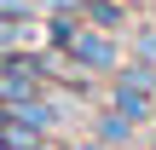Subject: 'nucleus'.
Listing matches in <instances>:
<instances>
[{
    "mask_svg": "<svg viewBox=\"0 0 156 150\" xmlns=\"http://www.w3.org/2000/svg\"><path fill=\"white\" fill-rule=\"evenodd\" d=\"M104 104L116 116H127L133 127H151L156 121V64H122L104 87Z\"/></svg>",
    "mask_w": 156,
    "mask_h": 150,
    "instance_id": "1",
    "label": "nucleus"
},
{
    "mask_svg": "<svg viewBox=\"0 0 156 150\" xmlns=\"http://www.w3.org/2000/svg\"><path fill=\"white\" fill-rule=\"evenodd\" d=\"M64 64H75L81 75H116L122 64H127V46H122V35H110V29H93V23H75V35L64 40V52H58Z\"/></svg>",
    "mask_w": 156,
    "mask_h": 150,
    "instance_id": "2",
    "label": "nucleus"
},
{
    "mask_svg": "<svg viewBox=\"0 0 156 150\" xmlns=\"http://www.w3.org/2000/svg\"><path fill=\"white\" fill-rule=\"evenodd\" d=\"M87 127H93V139H98L104 150H139V127H133L127 116H116L110 104H98Z\"/></svg>",
    "mask_w": 156,
    "mask_h": 150,
    "instance_id": "3",
    "label": "nucleus"
},
{
    "mask_svg": "<svg viewBox=\"0 0 156 150\" xmlns=\"http://www.w3.org/2000/svg\"><path fill=\"white\" fill-rule=\"evenodd\" d=\"M35 46H41V23H23V17H0V58L35 52Z\"/></svg>",
    "mask_w": 156,
    "mask_h": 150,
    "instance_id": "4",
    "label": "nucleus"
},
{
    "mask_svg": "<svg viewBox=\"0 0 156 150\" xmlns=\"http://www.w3.org/2000/svg\"><path fill=\"white\" fill-rule=\"evenodd\" d=\"M81 23L122 35V29H127V0H87V6H81Z\"/></svg>",
    "mask_w": 156,
    "mask_h": 150,
    "instance_id": "5",
    "label": "nucleus"
},
{
    "mask_svg": "<svg viewBox=\"0 0 156 150\" xmlns=\"http://www.w3.org/2000/svg\"><path fill=\"white\" fill-rule=\"evenodd\" d=\"M35 145H46V133H35V127L17 121V116L0 121V150H35Z\"/></svg>",
    "mask_w": 156,
    "mask_h": 150,
    "instance_id": "6",
    "label": "nucleus"
},
{
    "mask_svg": "<svg viewBox=\"0 0 156 150\" xmlns=\"http://www.w3.org/2000/svg\"><path fill=\"white\" fill-rule=\"evenodd\" d=\"M41 0H0V17H23V23H41Z\"/></svg>",
    "mask_w": 156,
    "mask_h": 150,
    "instance_id": "7",
    "label": "nucleus"
},
{
    "mask_svg": "<svg viewBox=\"0 0 156 150\" xmlns=\"http://www.w3.org/2000/svg\"><path fill=\"white\" fill-rule=\"evenodd\" d=\"M133 64H156V29H139L133 35Z\"/></svg>",
    "mask_w": 156,
    "mask_h": 150,
    "instance_id": "8",
    "label": "nucleus"
},
{
    "mask_svg": "<svg viewBox=\"0 0 156 150\" xmlns=\"http://www.w3.org/2000/svg\"><path fill=\"white\" fill-rule=\"evenodd\" d=\"M64 150H104V145H98V139L87 133V139H69V145H64Z\"/></svg>",
    "mask_w": 156,
    "mask_h": 150,
    "instance_id": "9",
    "label": "nucleus"
},
{
    "mask_svg": "<svg viewBox=\"0 0 156 150\" xmlns=\"http://www.w3.org/2000/svg\"><path fill=\"white\" fill-rule=\"evenodd\" d=\"M35 150H52V145H35Z\"/></svg>",
    "mask_w": 156,
    "mask_h": 150,
    "instance_id": "10",
    "label": "nucleus"
}]
</instances>
